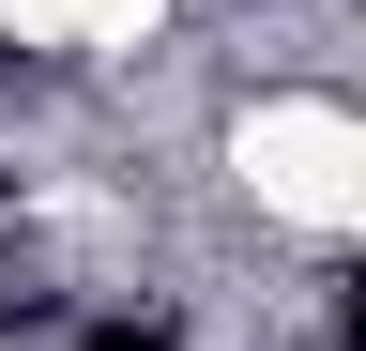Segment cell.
Returning a JSON list of instances; mask_svg holds the SVG:
<instances>
[{"mask_svg":"<svg viewBox=\"0 0 366 351\" xmlns=\"http://www.w3.org/2000/svg\"><path fill=\"white\" fill-rule=\"evenodd\" d=\"M351 336H366V290H351Z\"/></svg>","mask_w":366,"mask_h":351,"instance_id":"obj_1","label":"cell"}]
</instances>
